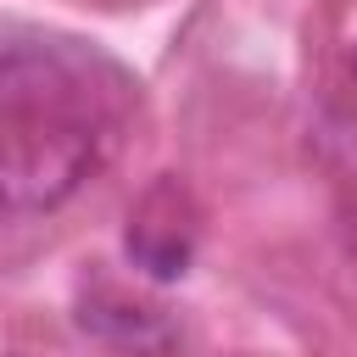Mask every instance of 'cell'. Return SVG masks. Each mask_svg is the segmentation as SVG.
<instances>
[{
    "label": "cell",
    "instance_id": "1",
    "mask_svg": "<svg viewBox=\"0 0 357 357\" xmlns=\"http://www.w3.org/2000/svg\"><path fill=\"white\" fill-rule=\"evenodd\" d=\"M123 89V73L95 45L33 22H0V123H100Z\"/></svg>",
    "mask_w": 357,
    "mask_h": 357
},
{
    "label": "cell",
    "instance_id": "2",
    "mask_svg": "<svg viewBox=\"0 0 357 357\" xmlns=\"http://www.w3.org/2000/svg\"><path fill=\"white\" fill-rule=\"evenodd\" d=\"M100 167V123H22L0 139V218H45Z\"/></svg>",
    "mask_w": 357,
    "mask_h": 357
},
{
    "label": "cell",
    "instance_id": "3",
    "mask_svg": "<svg viewBox=\"0 0 357 357\" xmlns=\"http://www.w3.org/2000/svg\"><path fill=\"white\" fill-rule=\"evenodd\" d=\"M195 201L190 190L162 173L156 184H145V195L128 206V229H123V251L139 273H151L156 284H173L190 273V257H195Z\"/></svg>",
    "mask_w": 357,
    "mask_h": 357
},
{
    "label": "cell",
    "instance_id": "4",
    "mask_svg": "<svg viewBox=\"0 0 357 357\" xmlns=\"http://www.w3.org/2000/svg\"><path fill=\"white\" fill-rule=\"evenodd\" d=\"M78 324H84L95 340H106V346H117V351H134V357H156V351H167V346L178 340V324H173L156 301H139V296H128V290H117V284L84 290Z\"/></svg>",
    "mask_w": 357,
    "mask_h": 357
}]
</instances>
